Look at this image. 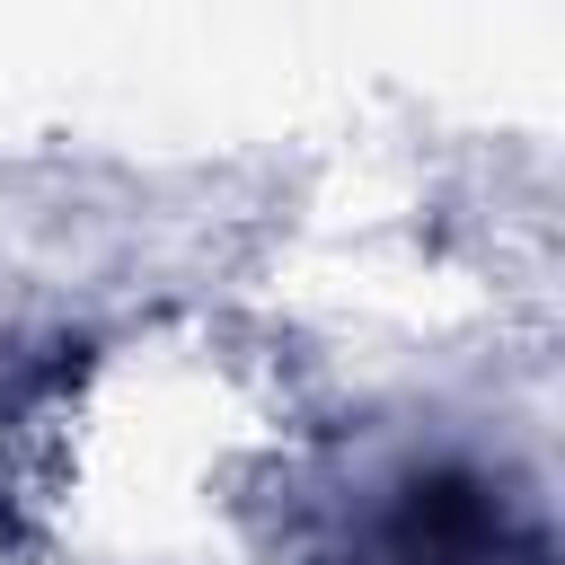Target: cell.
I'll return each mask as SVG.
<instances>
[{
	"mask_svg": "<svg viewBox=\"0 0 565 565\" xmlns=\"http://www.w3.org/2000/svg\"><path fill=\"white\" fill-rule=\"evenodd\" d=\"M503 494L468 468H424L388 503V547L397 565H503Z\"/></svg>",
	"mask_w": 565,
	"mask_h": 565,
	"instance_id": "cell-1",
	"label": "cell"
}]
</instances>
